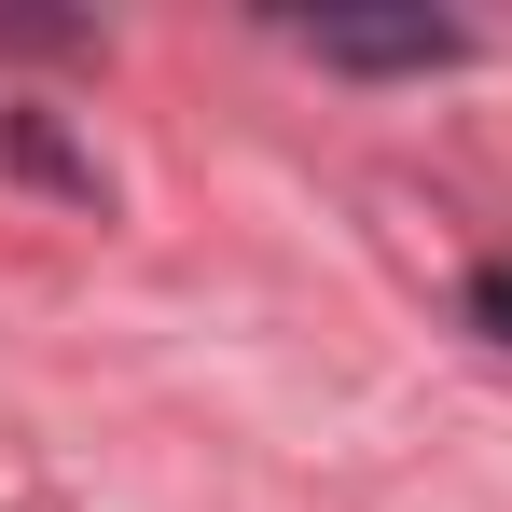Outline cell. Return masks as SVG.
I'll return each instance as SVG.
<instances>
[{
    "mask_svg": "<svg viewBox=\"0 0 512 512\" xmlns=\"http://www.w3.org/2000/svg\"><path fill=\"white\" fill-rule=\"evenodd\" d=\"M305 42L333 70H457L471 56V28H443V14H319Z\"/></svg>",
    "mask_w": 512,
    "mask_h": 512,
    "instance_id": "1",
    "label": "cell"
},
{
    "mask_svg": "<svg viewBox=\"0 0 512 512\" xmlns=\"http://www.w3.org/2000/svg\"><path fill=\"white\" fill-rule=\"evenodd\" d=\"M14 167H28V180H70V194H97V167L56 139V125H42V111H14Z\"/></svg>",
    "mask_w": 512,
    "mask_h": 512,
    "instance_id": "2",
    "label": "cell"
},
{
    "mask_svg": "<svg viewBox=\"0 0 512 512\" xmlns=\"http://www.w3.org/2000/svg\"><path fill=\"white\" fill-rule=\"evenodd\" d=\"M471 319H485V333L512 346V263H485V277H471Z\"/></svg>",
    "mask_w": 512,
    "mask_h": 512,
    "instance_id": "3",
    "label": "cell"
}]
</instances>
